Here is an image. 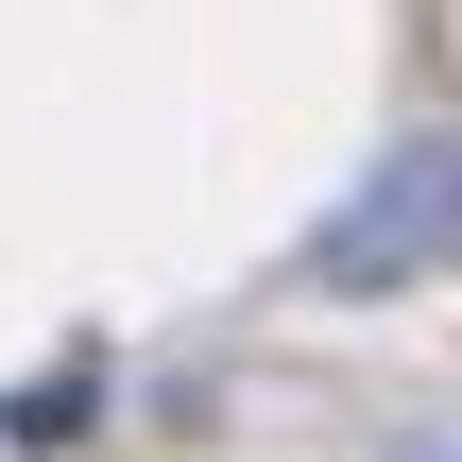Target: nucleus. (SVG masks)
<instances>
[{
    "instance_id": "nucleus-1",
    "label": "nucleus",
    "mask_w": 462,
    "mask_h": 462,
    "mask_svg": "<svg viewBox=\"0 0 462 462\" xmlns=\"http://www.w3.org/2000/svg\"><path fill=\"white\" fill-rule=\"evenodd\" d=\"M429 223H446V154H394V171H377V206H343V223H326L309 291H411V274L446 257Z\"/></svg>"
}]
</instances>
